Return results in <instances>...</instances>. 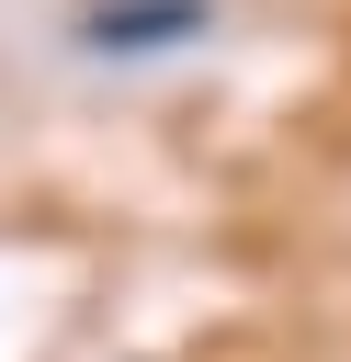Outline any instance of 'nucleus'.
Returning a JSON list of instances; mask_svg holds the SVG:
<instances>
[{
  "label": "nucleus",
  "instance_id": "nucleus-1",
  "mask_svg": "<svg viewBox=\"0 0 351 362\" xmlns=\"http://www.w3.org/2000/svg\"><path fill=\"white\" fill-rule=\"evenodd\" d=\"M192 34H215V0H102L79 23L91 57H159V45H192Z\"/></svg>",
  "mask_w": 351,
  "mask_h": 362
}]
</instances>
